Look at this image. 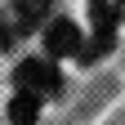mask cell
I'll list each match as a JSON object with an SVG mask.
<instances>
[{"instance_id":"6da1fadb","label":"cell","mask_w":125,"mask_h":125,"mask_svg":"<svg viewBox=\"0 0 125 125\" xmlns=\"http://www.w3.org/2000/svg\"><path fill=\"white\" fill-rule=\"evenodd\" d=\"M13 85H18L22 94H36V98H45V94H58L62 89V76L49 58H22L18 67H13Z\"/></svg>"},{"instance_id":"7a4b0ae2","label":"cell","mask_w":125,"mask_h":125,"mask_svg":"<svg viewBox=\"0 0 125 125\" xmlns=\"http://www.w3.org/2000/svg\"><path fill=\"white\" fill-rule=\"evenodd\" d=\"M81 49H85L81 27H76L72 18H54L49 31H45V54L49 58H81Z\"/></svg>"},{"instance_id":"3957f363","label":"cell","mask_w":125,"mask_h":125,"mask_svg":"<svg viewBox=\"0 0 125 125\" xmlns=\"http://www.w3.org/2000/svg\"><path fill=\"white\" fill-rule=\"evenodd\" d=\"M49 18V0H13V31H31Z\"/></svg>"},{"instance_id":"277c9868","label":"cell","mask_w":125,"mask_h":125,"mask_svg":"<svg viewBox=\"0 0 125 125\" xmlns=\"http://www.w3.org/2000/svg\"><path fill=\"white\" fill-rule=\"evenodd\" d=\"M36 116H40V98L13 89V98H9V125H36Z\"/></svg>"},{"instance_id":"5b68a950","label":"cell","mask_w":125,"mask_h":125,"mask_svg":"<svg viewBox=\"0 0 125 125\" xmlns=\"http://www.w3.org/2000/svg\"><path fill=\"white\" fill-rule=\"evenodd\" d=\"M9 31H13V27H5V13H0V49L9 45Z\"/></svg>"}]
</instances>
